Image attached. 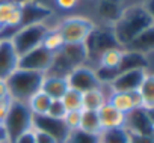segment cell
<instances>
[{
	"label": "cell",
	"mask_w": 154,
	"mask_h": 143,
	"mask_svg": "<svg viewBox=\"0 0 154 143\" xmlns=\"http://www.w3.org/2000/svg\"><path fill=\"white\" fill-rule=\"evenodd\" d=\"M12 143H35V137H33V130H27L24 133H21Z\"/></svg>",
	"instance_id": "cell-26"
},
{
	"label": "cell",
	"mask_w": 154,
	"mask_h": 143,
	"mask_svg": "<svg viewBox=\"0 0 154 143\" xmlns=\"http://www.w3.org/2000/svg\"><path fill=\"white\" fill-rule=\"evenodd\" d=\"M21 26H23V9H21V3H17L14 11L9 14L5 27H21Z\"/></svg>",
	"instance_id": "cell-22"
},
{
	"label": "cell",
	"mask_w": 154,
	"mask_h": 143,
	"mask_svg": "<svg viewBox=\"0 0 154 143\" xmlns=\"http://www.w3.org/2000/svg\"><path fill=\"white\" fill-rule=\"evenodd\" d=\"M42 79H44V73L17 68L6 79L11 100L26 103L35 92H38L41 89Z\"/></svg>",
	"instance_id": "cell-1"
},
{
	"label": "cell",
	"mask_w": 154,
	"mask_h": 143,
	"mask_svg": "<svg viewBox=\"0 0 154 143\" xmlns=\"http://www.w3.org/2000/svg\"><path fill=\"white\" fill-rule=\"evenodd\" d=\"M97 116L101 125V130H116V128H124L125 127V118L122 112L116 110L113 106H110L107 101L97 110Z\"/></svg>",
	"instance_id": "cell-11"
},
{
	"label": "cell",
	"mask_w": 154,
	"mask_h": 143,
	"mask_svg": "<svg viewBox=\"0 0 154 143\" xmlns=\"http://www.w3.org/2000/svg\"><path fill=\"white\" fill-rule=\"evenodd\" d=\"M65 113H66V109L63 107L62 101L60 100H53L51 104H50V109L47 112V116L54 119V121H62Z\"/></svg>",
	"instance_id": "cell-23"
},
{
	"label": "cell",
	"mask_w": 154,
	"mask_h": 143,
	"mask_svg": "<svg viewBox=\"0 0 154 143\" xmlns=\"http://www.w3.org/2000/svg\"><path fill=\"white\" fill-rule=\"evenodd\" d=\"M2 100H11V97H9V89H8L6 80L0 79V101Z\"/></svg>",
	"instance_id": "cell-29"
},
{
	"label": "cell",
	"mask_w": 154,
	"mask_h": 143,
	"mask_svg": "<svg viewBox=\"0 0 154 143\" xmlns=\"http://www.w3.org/2000/svg\"><path fill=\"white\" fill-rule=\"evenodd\" d=\"M80 119H82V110H68L62 119L65 128L72 133V131H77L79 130V125H80Z\"/></svg>",
	"instance_id": "cell-21"
},
{
	"label": "cell",
	"mask_w": 154,
	"mask_h": 143,
	"mask_svg": "<svg viewBox=\"0 0 154 143\" xmlns=\"http://www.w3.org/2000/svg\"><path fill=\"white\" fill-rule=\"evenodd\" d=\"M124 57H125V50H122L121 47L106 48L97 56L98 68L104 69V71H112L115 76L118 71H121V66L124 63Z\"/></svg>",
	"instance_id": "cell-12"
},
{
	"label": "cell",
	"mask_w": 154,
	"mask_h": 143,
	"mask_svg": "<svg viewBox=\"0 0 154 143\" xmlns=\"http://www.w3.org/2000/svg\"><path fill=\"white\" fill-rule=\"evenodd\" d=\"M107 103L113 106L116 110L122 112L124 115L130 113L134 109H142V101L137 92H118L109 91Z\"/></svg>",
	"instance_id": "cell-10"
},
{
	"label": "cell",
	"mask_w": 154,
	"mask_h": 143,
	"mask_svg": "<svg viewBox=\"0 0 154 143\" xmlns=\"http://www.w3.org/2000/svg\"><path fill=\"white\" fill-rule=\"evenodd\" d=\"M17 6V2L12 0H0V26L5 29V23L9 17V14L14 11V8Z\"/></svg>",
	"instance_id": "cell-24"
},
{
	"label": "cell",
	"mask_w": 154,
	"mask_h": 143,
	"mask_svg": "<svg viewBox=\"0 0 154 143\" xmlns=\"http://www.w3.org/2000/svg\"><path fill=\"white\" fill-rule=\"evenodd\" d=\"M54 5L62 11H69L79 5V0H54Z\"/></svg>",
	"instance_id": "cell-27"
},
{
	"label": "cell",
	"mask_w": 154,
	"mask_h": 143,
	"mask_svg": "<svg viewBox=\"0 0 154 143\" xmlns=\"http://www.w3.org/2000/svg\"><path fill=\"white\" fill-rule=\"evenodd\" d=\"M54 29L60 33L65 44H85L95 29V23L83 15H69L60 20Z\"/></svg>",
	"instance_id": "cell-2"
},
{
	"label": "cell",
	"mask_w": 154,
	"mask_h": 143,
	"mask_svg": "<svg viewBox=\"0 0 154 143\" xmlns=\"http://www.w3.org/2000/svg\"><path fill=\"white\" fill-rule=\"evenodd\" d=\"M149 69L146 66H137V68H125L121 69L104 85H107L109 91H118V92H136Z\"/></svg>",
	"instance_id": "cell-5"
},
{
	"label": "cell",
	"mask_w": 154,
	"mask_h": 143,
	"mask_svg": "<svg viewBox=\"0 0 154 143\" xmlns=\"http://www.w3.org/2000/svg\"><path fill=\"white\" fill-rule=\"evenodd\" d=\"M32 130H33L35 143H59V142L56 140V137H53L50 133H47V131H44V130L35 127V125L32 127Z\"/></svg>",
	"instance_id": "cell-25"
},
{
	"label": "cell",
	"mask_w": 154,
	"mask_h": 143,
	"mask_svg": "<svg viewBox=\"0 0 154 143\" xmlns=\"http://www.w3.org/2000/svg\"><path fill=\"white\" fill-rule=\"evenodd\" d=\"M98 140L104 143H130V134L125 128L106 130L100 134Z\"/></svg>",
	"instance_id": "cell-19"
},
{
	"label": "cell",
	"mask_w": 154,
	"mask_h": 143,
	"mask_svg": "<svg viewBox=\"0 0 154 143\" xmlns=\"http://www.w3.org/2000/svg\"><path fill=\"white\" fill-rule=\"evenodd\" d=\"M152 112H148L145 109H134L130 113H127L125 118V130L130 134H136V136H146V137H152V118H151Z\"/></svg>",
	"instance_id": "cell-8"
},
{
	"label": "cell",
	"mask_w": 154,
	"mask_h": 143,
	"mask_svg": "<svg viewBox=\"0 0 154 143\" xmlns=\"http://www.w3.org/2000/svg\"><path fill=\"white\" fill-rule=\"evenodd\" d=\"M107 95H109V92H106V85L98 86V88H92L89 91L82 92V106H83V110L97 112L107 101Z\"/></svg>",
	"instance_id": "cell-14"
},
{
	"label": "cell",
	"mask_w": 154,
	"mask_h": 143,
	"mask_svg": "<svg viewBox=\"0 0 154 143\" xmlns=\"http://www.w3.org/2000/svg\"><path fill=\"white\" fill-rule=\"evenodd\" d=\"M0 128H3V122H0Z\"/></svg>",
	"instance_id": "cell-31"
},
{
	"label": "cell",
	"mask_w": 154,
	"mask_h": 143,
	"mask_svg": "<svg viewBox=\"0 0 154 143\" xmlns=\"http://www.w3.org/2000/svg\"><path fill=\"white\" fill-rule=\"evenodd\" d=\"M2 30H3V27H2V26H0V33H2Z\"/></svg>",
	"instance_id": "cell-32"
},
{
	"label": "cell",
	"mask_w": 154,
	"mask_h": 143,
	"mask_svg": "<svg viewBox=\"0 0 154 143\" xmlns=\"http://www.w3.org/2000/svg\"><path fill=\"white\" fill-rule=\"evenodd\" d=\"M128 134H130V133H128ZM130 143H154V142H152V137L130 134Z\"/></svg>",
	"instance_id": "cell-30"
},
{
	"label": "cell",
	"mask_w": 154,
	"mask_h": 143,
	"mask_svg": "<svg viewBox=\"0 0 154 143\" xmlns=\"http://www.w3.org/2000/svg\"><path fill=\"white\" fill-rule=\"evenodd\" d=\"M51 101H53V100H51L47 94H44V92L39 89L38 92H35V94L26 101V106H27L29 112H30L33 116L39 118V116H47V112H48V109H50Z\"/></svg>",
	"instance_id": "cell-15"
},
{
	"label": "cell",
	"mask_w": 154,
	"mask_h": 143,
	"mask_svg": "<svg viewBox=\"0 0 154 143\" xmlns=\"http://www.w3.org/2000/svg\"><path fill=\"white\" fill-rule=\"evenodd\" d=\"M63 107L68 110H83L82 106V92L80 91H75L72 88H68V91L63 94V97L60 98Z\"/></svg>",
	"instance_id": "cell-20"
},
{
	"label": "cell",
	"mask_w": 154,
	"mask_h": 143,
	"mask_svg": "<svg viewBox=\"0 0 154 143\" xmlns=\"http://www.w3.org/2000/svg\"><path fill=\"white\" fill-rule=\"evenodd\" d=\"M11 104H12V100H2L0 101V122H3L9 113V109H11Z\"/></svg>",
	"instance_id": "cell-28"
},
{
	"label": "cell",
	"mask_w": 154,
	"mask_h": 143,
	"mask_svg": "<svg viewBox=\"0 0 154 143\" xmlns=\"http://www.w3.org/2000/svg\"><path fill=\"white\" fill-rule=\"evenodd\" d=\"M33 127V115L29 112L26 103L12 101L9 113L3 121V128L8 137V142L12 143L21 133Z\"/></svg>",
	"instance_id": "cell-3"
},
{
	"label": "cell",
	"mask_w": 154,
	"mask_h": 143,
	"mask_svg": "<svg viewBox=\"0 0 154 143\" xmlns=\"http://www.w3.org/2000/svg\"><path fill=\"white\" fill-rule=\"evenodd\" d=\"M54 54L42 48L41 45L35 47L33 50L27 51L26 54L20 56L18 60V68L23 69H30V71H38V73H47L53 63Z\"/></svg>",
	"instance_id": "cell-7"
},
{
	"label": "cell",
	"mask_w": 154,
	"mask_h": 143,
	"mask_svg": "<svg viewBox=\"0 0 154 143\" xmlns=\"http://www.w3.org/2000/svg\"><path fill=\"white\" fill-rule=\"evenodd\" d=\"M65 77H66L69 88H72L75 91H80V92H85V91H89L92 88H98V86L104 85L100 80V76L97 74V69H94L88 63L72 68Z\"/></svg>",
	"instance_id": "cell-6"
},
{
	"label": "cell",
	"mask_w": 154,
	"mask_h": 143,
	"mask_svg": "<svg viewBox=\"0 0 154 143\" xmlns=\"http://www.w3.org/2000/svg\"><path fill=\"white\" fill-rule=\"evenodd\" d=\"M20 56L11 38H0V79L6 80L18 68Z\"/></svg>",
	"instance_id": "cell-9"
},
{
	"label": "cell",
	"mask_w": 154,
	"mask_h": 143,
	"mask_svg": "<svg viewBox=\"0 0 154 143\" xmlns=\"http://www.w3.org/2000/svg\"><path fill=\"white\" fill-rule=\"evenodd\" d=\"M68 82L65 76H50L44 74V79L41 82V91L47 94L51 100H60L63 94L68 91Z\"/></svg>",
	"instance_id": "cell-13"
},
{
	"label": "cell",
	"mask_w": 154,
	"mask_h": 143,
	"mask_svg": "<svg viewBox=\"0 0 154 143\" xmlns=\"http://www.w3.org/2000/svg\"><path fill=\"white\" fill-rule=\"evenodd\" d=\"M63 45H65V41H63V38L60 36V33L54 27H50L47 30L45 36L42 38V41H41V47L45 48L47 51L53 53V54L57 53Z\"/></svg>",
	"instance_id": "cell-18"
},
{
	"label": "cell",
	"mask_w": 154,
	"mask_h": 143,
	"mask_svg": "<svg viewBox=\"0 0 154 143\" xmlns=\"http://www.w3.org/2000/svg\"><path fill=\"white\" fill-rule=\"evenodd\" d=\"M97 143H104V142H100V140H98V142H97Z\"/></svg>",
	"instance_id": "cell-33"
},
{
	"label": "cell",
	"mask_w": 154,
	"mask_h": 143,
	"mask_svg": "<svg viewBox=\"0 0 154 143\" xmlns=\"http://www.w3.org/2000/svg\"><path fill=\"white\" fill-rule=\"evenodd\" d=\"M48 29H50V26L45 21L29 23V24H23L15 35L9 36L12 44L17 48L18 56H23L27 51L33 50L35 47L41 45V41L45 36Z\"/></svg>",
	"instance_id": "cell-4"
},
{
	"label": "cell",
	"mask_w": 154,
	"mask_h": 143,
	"mask_svg": "<svg viewBox=\"0 0 154 143\" xmlns=\"http://www.w3.org/2000/svg\"><path fill=\"white\" fill-rule=\"evenodd\" d=\"M79 131L92 136V137H100V134L103 133L97 112H88V110H82V119H80V125H79Z\"/></svg>",
	"instance_id": "cell-17"
},
{
	"label": "cell",
	"mask_w": 154,
	"mask_h": 143,
	"mask_svg": "<svg viewBox=\"0 0 154 143\" xmlns=\"http://www.w3.org/2000/svg\"><path fill=\"white\" fill-rule=\"evenodd\" d=\"M140 97L142 101V109L152 112L154 109V76L151 73L146 74V77L143 79V82L140 83V86L136 91Z\"/></svg>",
	"instance_id": "cell-16"
}]
</instances>
